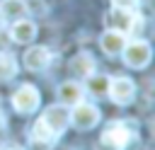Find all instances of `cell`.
Here are the masks:
<instances>
[{
	"mask_svg": "<svg viewBox=\"0 0 155 150\" xmlns=\"http://www.w3.org/2000/svg\"><path fill=\"white\" fill-rule=\"evenodd\" d=\"M41 121H44L56 135H61V133L68 128V123H70V111H68L65 104H51V106L44 111Z\"/></svg>",
	"mask_w": 155,
	"mask_h": 150,
	"instance_id": "7",
	"label": "cell"
},
{
	"mask_svg": "<svg viewBox=\"0 0 155 150\" xmlns=\"http://www.w3.org/2000/svg\"><path fill=\"white\" fill-rule=\"evenodd\" d=\"M56 138H58V135H56L41 119L34 123V128H31V140H34V143H39V145H51Z\"/></svg>",
	"mask_w": 155,
	"mask_h": 150,
	"instance_id": "14",
	"label": "cell"
},
{
	"mask_svg": "<svg viewBox=\"0 0 155 150\" xmlns=\"http://www.w3.org/2000/svg\"><path fill=\"white\" fill-rule=\"evenodd\" d=\"M107 94L111 97L114 104L126 106V104H131L133 97H136V85H133L131 77H114V80H109V85H107Z\"/></svg>",
	"mask_w": 155,
	"mask_h": 150,
	"instance_id": "6",
	"label": "cell"
},
{
	"mask_svg": "<svg viewBox=\"0 0 155 150\" xmlns=\"http://www.w3.org/2000/svg\"><path fill=\"white\" fill-rule=\"evenodd\" d=\"M121 53H124V60H126L128 68H145V65L150 63V58H153V48H150V44L143 41V39L126 41L124 48H121Z\"/></svg>",
	"mask_w": 155,
	"mask_h": 150,
	"instance_id": "3",
	"label": "cell"
},
{
	"mask_svg": "<svg viewBox=\"0 0 155 150\" xmlns=\"http://www.w3.org/2000/svg\"><path fill=\"white\" fill-rule=\"evenodd\" d=\"M41 104V94L34 85H22L15 94H12V106L19 111V114H34Z\"/></svg>",
	"mask_w": 155,
	"mask_h": 150,
	"instance_id": "4",
	"label": "cell"
},
{
	"mask_svg": "<svg viewBox=\"0 0 155 150\" xmlns=\"http://www.w3.org/2000/svg\"><path fill=\"white\" fill-rule=\"evenodd\" d=\"M17 75V60L12 53L2 51L0 53V80H12Z\"/></svg>",
	"mask_w": 155,
	"mask_h": 150,
	"instance_id": "15",
	"label": "cell"
},
{
	"mask_svg": "<svg viewBox=\"0 0 155 150\" xmlns=\"http://www.w3.org/2000/svg\"><path fill=\"white\" fill-rule=\"evenodd\" d=\"M116 7H128V10H133V7H138V0H111Z\"/></svg>",
	"mask_w": 155,
	"mask_h": 150,
	"instance_id": "17",
	"label": "cell"
},
{
	"mask_svg": "<svg viewBox=\"0 0 155 150\" xmlns=\"http://www.w3.org/2000/svg\"><path fill=\"white\" fill-rule=\"evenodd\" d=\"M48 63H51V51H48L46 46H31V48H27V53H24V65H27L29 70H44Z\"/></svg>",
	"mask_w": 155,
	"mask_h": 150,
	"instance_id": "9",
	"label": "cell"
},
{
	"mask_svg": "<svg viewBox=\"0 0 155 150\" xmlns=\"http://www.w3.org/2000/svg\"><path fill=\"white\" fill-rule=\"evenodd\" d=\"M124 44H126V34H121V31H116V29H107V31L102 34V39H99V46H102V51H104L107 56L121 53Z\"/></svg>",
	"mask_w": 155,
	"mask_h": 150,
	"instance_id": "11",
	"label": "cell"
},
{
	"mask_svg": "<svg viewBox=\"0 0 155 150\" xmlns=\"http://www.w3.org/2000/svg\"><path fill=\"white\" fill-rule=\"evenodd\" d=\"M133 138H136V131L126 121H116V123H109L107 126V131L102 133L99 145L104 150H126Z\"/></svg>",
	"mask_w": 155,
	"mask_h": 150,
	"instance_id": "1",
	"label": "cell"
},
{
	"mask_svg": "<svg viewBox=\"0 0 155 150\" xmlns=\"http://www.w3.org/2000/svg\"><path fill=\"white\" fill-rule=\"evenodd\" d=\"M68 70H70V75L87 77V75L94 73V60H92L90 53H78V56H73V60L68 63Z\"/></svg>",
	"mask_w": 155,
	"mask_h": 150,
	"instance_id": "12",
	"label": "cell"
},
{
	"mask_svg": "<svg viewBox=\"0 0 155 150\" xmlns=\"http://www.w3.org/2000/svg\"><path fill=\"white\" fill-rule=\"evenodd\" d=\"M0 114H2V111H0ZM0 123H2V116H0Z\"/></svg>",
	"mask_w": 155,
	"mask_h": 150,
	"instance_id": "19",
	"label": "cell"
},
{
	"mask_svg": "<svg viewBox=\"0 0 155 150\" xmlns=\"http://www.w3.org/2000/svg\"><path fill=\"white\" fill-rule=\"evenodd\" d=\"M29 15V5L24 0H2L0 2V22L15 24Z\"/></svg>",
	"mask_w": 155,
	"mask_h": 150,
	"instance_id": "8",
	"label": "cell"
},
{
	"mask_svg": "<svg viewBox=\"0 0 155 150\" xmlns=\"http://www.w3.org/2000/svg\"><path fill=\"white\" fill-rule=\"evenodd\" d=\"M10 36H12V41H17V44H29V41L36 36V24L24 17V19H19V22L10 24Z\"/></svg>",
	"mask_w": 155,
	"mask_h": 150,
	"instance_id": "10",
	"label": "cell"
},
{
	"mask_svg": "<svg viewBox=\"0 0 155 150\" xmlns=\"http://www.w3.org/2000/svg\"><path fill=\"white\" fill-rule=\"evenodd\" d=\"M70 123L80 131H90L99 123V109L94 104H85V102H78L73 104V111H70Z\"/></svg>",
	"mask_w": 155,
	"mask_h": 150,
	"instance_id": "5",
	"label": "cell"
},
{
	"mask_svg": "<svg viewBox=\"0 0 155 150\" xmlns=\"http://www.w3.org/2000/svg\"><path fill=\"white\" fill-rule=\"evenodd\" d=\"M107 85H109V77L107 75H87V90L92 94H107Z\"/></svg>",
	"mask_w": 155,
	"mask_h": 150,
	"instance_id": "16",
	"label": "cell"
},
{
	"mask_svg": "<svg viewBox=\"0 0 155 150\" xmlns=\"http://www.w3.org/2000/svg\"><path fill=\"white\" fill-rule=\"evenodd\" d=\"M58 99L65 104V106H73V104H78V102H82V87L78 85V82H63L61 87H58Z\"/></svg>",
	"mask_w": 155,
	"mask_h": 150,
	"instance_id": "13",
	"label": "cell"
},
{
	"mask_svg": "<svg viewBox=\"0 0 155 150\" xmlns=\"http://www.w3.org/2000/svg\"><path fill=\"white\" fill-rule=\"evenodd\" d=\"M107 24H109V29H116L121 34H138L140 31V17L128 7L114 5V10L107 15Z\"/></svg>",
	"mask_w": 155,
	"mask_h": 150,
	"instance_id": "2",
	"label": "cell"
},
{
	"mask_svg": "<svg viewBox=\"0 0 155 150\" xmlns=\"http://www.w3.org/2000/svg\"><path fill=\"white\" fill-rule=\"evenodd\" d=\"M2 150H24V148H19V145H7V148H2Z\"/></svg>",
	"mask_w": 155,
	"mask_h": 150,
	"instance_id": "18",
	"label": "cell"
}]
</instances>
